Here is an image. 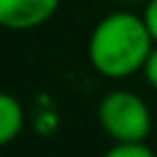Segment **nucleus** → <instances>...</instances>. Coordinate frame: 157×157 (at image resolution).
I'll list each match as a JSON object with an SVG mask.
<instances>
[{
  "label": "nucleus",
  "instance_id": "6",
  "mask_svg": "<svg viewBox=\"0 0 157 157\" xmlns=\"http://www.w3.org/2000/svg\"><path fill=\"white\" fill-rule=\"evenodd\" d=\"M142 76H145V81L157 91V44L152 47V52H150V56H147V61H145V66H142Z\"/></svg>",
  "mask_w": 157,
  "mask_h": 157
},
{
  "label": "nucleus",
  "instance_id": "5",
  "mask_svg": "<svg viewBox=\"0 0 157 157\" xmlns=\"http://www.w3.org/2000/svg\"><path fill=\"white\" fill-rule=\"evenodd\" d=\"M103 157H157V155L145 142H115L110 150L103 152Z\"/></svg>",
  "mask_w": 157,
  "mask_h": 157
},
{
  "label": "nucleus",
  "instance_id": "4",
  "mask_svg": "<svg viewBox=\"0 0 157 157\" xmlns=\"http://www.w3.org/2000/svg\"><path fill=\"white\" fill-rule=\"evenodd\" d=\"M25 130V108L12 93L0 96V142L10 145Z\"/></svg>",
  "mask_w": 157,
  "mask_h": 157
},
{
  "label": "nucleus",
  "instance_id": "2",
  "mask_svg": "<svg viewBox=\"0 0 157 157\" xmlns=\"http://www.w3.org/2000/svg\"><path fill=\"white\" fill-rule=\"evenodd\" d=\"M98 123L113 142H145L152 128V113L137 93L115 88L101 98Z\"/></svg>",
  "mask_w": 157,
  "mask_h": 157
},
{
  "label": "nucleus",
  "instance_id": "7",
  "mask_svg": "<svg viewBox=\"0 0 157 157\" xmlns=\"http://www.w3.org/2000/svg\"><path fill=\"white\" fill-rule=\"evenodd\" d=\"M142 20H145V25H147V29H150V34H152V39H155V44H157V0L145 2Z\"/></svg>",
  "mask_w": 157,
  "mask_h": 157
},
{
  "label": "nucleus",
  "instance_id": "8",
  "mask_svg": "<svg viewBox=\"0 0 157 157\" xmlns=\"http://www.w3.org/2000/svg\"><path fill=\"white\" fill-rule=\"evenodd\" d=\"M118 2H128V5H135V2H150V0H118Z\"/></svg>",
  "mask_w": 157,
  "mask_h": 157
},
{
  "label": "nucleus",
  "instance_id": "3",
  "mask_svg": "<svg viewBox=\"0 0 157 157\" xmlns=\"http://www.w3.org/2000/svg\"><path fill=\"white\" fill-rule=\"evenodd\" d=\"M61 0H0V25L12 32L42 27L54 17Z\"/></svg>",
  "mask_w": 157,
  "mask_h": 157
},
{
  "label": "nucleus",
  "instance_id": "1",
  "mask_svg": "<svg viewBox=\"0 0 157 157\" xmlns=\"http://www.w3.org/2000/svg\"><path fill=\"white\" fill-rule=\"evenodd\" d=\"M155 39L135 12H110L105 15L88 37V61L105 78H128L142 71Z\"/></svg>",
  "mask_w": 157,
  "mask_h": 157
}]
</instances>
